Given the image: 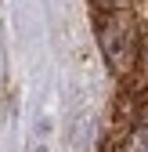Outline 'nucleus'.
<instances>
[{
	"label": "nucleus",
	"instance_id": "obj_2",
	"mask_svg": "<svg viewBox=\"0 0 148 152\" xmlns=\"http://www.w3.org/2000/svg\"><path fill=\"white\" fill-rule=\"evenodd\" d=\"M126 152H148V116L130 130V138H126Z\"/></svg>",
	"mask_w": 148,
	"mask_h": 152
},
{
	"label": "nucleus",
	"instance_id": "obj_1",
	"mask_svg": "<svg viewBox=\"0 0 148 152\" xmlns=\"http://www.w3.org/2000/svg\"><path fill=\"white\" fill-rule=\"evenodd\" d=\"M98 40H101V51H105V62L112 72H126L134 62H137V22L130 15H108L101 29H98Z\"/></svg>",
	"mask_w": 148,
	"mask_h": 152
},
{
	"label": "nucleus",
	"instance_id": "obj_3",
	"mask_svg": "<svg viewBox=\"0 0 148 152\" xmlns=\"http://www.w3.org/2000/svg\"><path fill=\"white\" fill-rule=\"evenodd\" d=\"M98 7H105V11L119 15V11H126V7H130V0H98Z\"/></svg>",
	"mask_w": 148,
	"mask_h": 152
}]
</instances>
